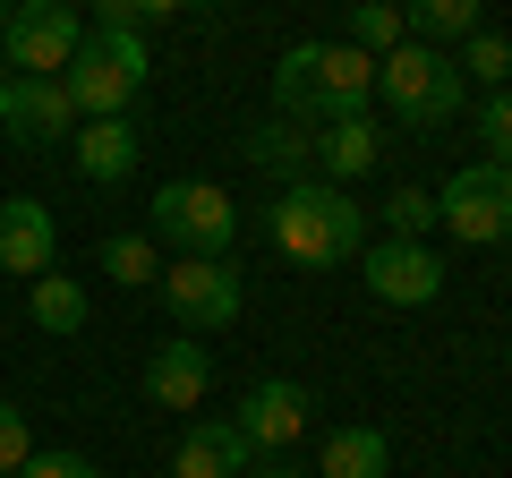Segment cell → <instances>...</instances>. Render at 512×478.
I'll return each mask as SVG.
<instances>
[{
    "label": "cell",
    "mask_w": 512,
    "mask_h": 478,
    "mask_svg": "<svg viewBox=\"0 0 512 478\" xmlns=\"http://www.w3.org/2000/svg\"><path fill=\"white\" fill-rule=\"evenodd\" d=\"M359 222H367V205L350 188H333V180H282L274 205H265V239L291 265H350L367 248Z\"/></svg>",
    "instance_id": "6da1fadb"
},
{
    "label": "cell",
    "mask_w": 512,
    "mask_h": 478,
    "mask_svg": "<svg viewBox=\"0 0 512 478\" xmlns=\"http://www.w3.org/2000/svg\"><path fill=\"white\" fill-rule=\"evenodd\" d=\"M461 60L444 52V43H402V52H384L376 60V94L393 103V120L402 129H444L461 111Z\"/></svg>",
    "instance_id": "7a4b0ae2"
},
{
    "label": "cell",
    "mask_w": 512,
    "mask_h": 478,
    "mask_svg": "<svg viewBox=\"0 0 512 478\" xmlns=\"http://www.w3.org/2000/svg\"><path fill=\"white\" fill-rule=\"evenodd\" d=\"M146 35H86L77 43V60L60 69V86H69L77 120H111V111L137 103V86H146Z\"/></svg>",
    "instance_id": "3957f363"
},
{
    "label": "cell",
    "mask_w": 512,
    "mask_h": 478,
    "mask_svg": "<svg viewBox=\"0 0 512 478\" xmlns=\"http://www.w3.org/2000/svg\"><path fill=\"white\" fill-rule=\"evenodd\" d=\"M154 239L180 248V257H231L239 205L214 180H171V188H154Z\"/></svg>",
    "instance_id": "277c9868"
},
{
    "label": "cell",
    "mask_w": 512,
    "mask_h": 478,
    "mask_svg": "<svg viewBox=\"0 0 512 478\" xmlns=\"http://www.w3.org/2000/svg\"><path fill=\"white\" fill-rule=\"evenodd\" d=\"M163 308L180 333H222L248 308V282H239L231 257H171L163 265Z\"/></svg>",
    "instance_id": "5b68a950"
},
{
    "label": "cell",
    "mask_w": 512,
    "mask_h": 478,
    "mask_svg": "<svg viewBox=\"0 0 512 478\" xmlns=\"http://www.w3.org/2000/svg\"><path fill=\"white\" fill-rule=\"evenodd\" d=\"M436 222H444L453 239H470V248H495V239L512 231V171L487 163V154L461 163L453 180L436 188Z\"/></svg>",
    "instance_id": "8992f818"
},
{
    "label": "cell",
    "mask_w": 512,
    "mask_h": 478,
    "mask_svg": "<svg viewBox=\"0 0 512 478\" xmlns=\"http://www.w3.org/2000/svg\"><path fill=\"white\" fill-rule=\"evenodd\" d=\"M77 43H86V18H77L69 0H35V9H18L9 35H0V69L9 77H60L77 60Z\"/></svg>",
    "instance_id": "52a82bcc"
},
{
    "label": "cell",
    "mask_w": 512,
    "mask_h": 478,
    "mask_svg": "<svg viewBox=\"0 0 512 478\" xmlns=\"http://www.w3.org/2000/svg\"><path fill=\"white\" fill-rule=\"evenodd\" d=\"M359 282L384 308H427V299H444V257L427 239H376V248H359Z\"/></svg>",
    "instance_id": "ba28073f"
},
{
    "label": "cell",
    "mask_w": 512,
    "mask_h": 478,
    "mask_svg": "<svg viewBox=\"0 0 512 478\" xmlns=\"http://www.w3.org/2000/svg\"><path fill=\"white\" fill-rule=\"evenodd\" d=\"M0 137H18V146H69L77 137V103L60 77H9V129Z\"/></svg>",
    "instance_id": "9c48e42d"
},
{
    "label": "cell",
    "mask_w": 512,
    "mask_h": 478,
    "mask_svg": "<svg viewBox=\"0 0 512 478\" xmlns=\"http://www.w3.org/2000/svg\"><path fill=\"white\" fill-rule=\"evenodd\" d=\"M308 385H291V376H265V385L239 402V436L256 444V453H282V444H299L308 436Z\"/></svg>",
    "instance_id": "30bf717a"
},
{
    "label": "cell",
    "mask_w": 512,
    "mask_h": 478,
    "mask_svg": "<svg viewBox=\"0 0 512 478\" xmlns=\"http://www.w3.org/2000/svg\"><path fill=\"white\" fill-rule=\"evenodd\" d=\"M367 94H376V60L359 43H325L316 86H308V120H350V111H367Z\"/></svg>",
    "instance_id": "8fae6325"
},
{
    "label": "cell",
    "mask_w": 512,
    "mask_h": 478,
    "mask_svg": "<svg viewBox=\"0 0 512 478\" xmlns=\"http://www.w3.org/2000/svg\"><path fill=\"white\" fill-rule=\"evenodd\" d=\"M256 444L239 436V419H188L180 453H171V478H248Z\"/></svg>",
    "instance_id": "7c38bea8"
},
{
    "label": "cell",
    "mask_w": 512,
    "mask_h": 478,
    "mask_svg": "<svg viewBox=\"0 0 512 478\" xmlns=\"http://www.w3.org/2000/svg\"><path fill=\"white\" fill-rule=\"evenodd\" d=\"M69 163H77V180H94V188H120L128 171H137V120H128V111H111V120H77V137H69Z\"/></svg>",
    "instance_id": "4fadbf2b"
},
{
    "label": "cell",
    "mask_w": 512,
    "mask_h": 478,
    "mask_svg": "<svg viewBox=\"0 0 512 478\" xmlns=\"http://www.w3.org/2000/svg\"><path fill=\"white\" fill-rule=\"evenodd\" d=\"M52 257H60L52 205L9 197V205H0V274H52Z\"/></svg>",
    "instance_id": "5bb4252c"
},
{
    "label": "cell",
    "mask_w": 512,
    "mask_h": 478,
    "mask_svg": "<svg viewBox=\"0 0 512 478\" xmlns=\"http://www.w3.org/2000/svg\"><path fill=\"white\" fill-rule=\"evenodd\" d=\"M205 385H214V359H205V342L188 333V342H163L146 359V402L154 410H197Z\"/></svg>",
    "instance_id": "9a60e30c"
},
{
    "label": "cell",
    "mask_w": 512,
    "mask_h": 478,
    "mask_svg": "<svg viewBox=\"0 0 512 478\" xmlns=\"http://www.w3.org/2000/svg\"><path fill=\"white\" fill-rule=\"evenodd\" d=\"M376 163H384V129L367 120V111H350V120H325V137H316V171H325L333 188L367 180Z\"/></svg>",
    "instance_id": "2e32d148"
},
{
    "label": "cell",
    "mask_w": 512,
    "mask_h": 478,
    "mask_svg": "<svg viewBox=\"0 0 512 478\" xmlns=\"http://www.w3.org/2000/svg\"><path fill=\"white\" fill-rule=\"evenodd\" d=\"M384 470H393L384 427H333L325 453H316V478H384Z\"/></svg>",
    "instance_id": "e0dca14e"
},
{
    "label": "cell",
    "mask_w": 512,
    "mask_h": 478,
    "mask_svg": "<svg viewBox=\"0 0 512 478\" xmlns=\"http://www.w3.org/2000/svg\"><path fill=\"white\" fill-rule=\"evenodd\" d=\"M248 163L256 171H291V180H299V171L316 163L308 120H282V111H274V120H256V129H248Z\"/></svg>",
    "instance_id": "ac0fdd59"
},
{
    "label": "cell",
    "mask_w": 512,
    "mask_h": 478,
    "mask_svg": "<svg viewBox=\"0 0 512 478\" xmlns=\"http://www.w3.org/2000/svg\"><path fill=\"white\" fill-rule=\"evenodd\" d=\"M26 308H35L43 333H86V282L77 274H35V299Z\"/></svg>",
    "instance_id": "d6986e66"
},
{
    "label": "cell",
    "mask_w": 512,
    "mask_h": 478,
    "mask_svg": "<svg viewBox=\"0 0 512 478\" xmlns=\"http://www.w3.org/2000/svg\"><path fill=\"white\" fill-rule=\"evenodd\" d=\"M350 43H359L367 60H384V52L410 43V18L393 9V0H350Z\"/></svg>",
    "instance_id": "ffe728a7"
},
{
    "label": "cell",
    "mask_w": 512,
    "mask_h": 478,
    "mask_svg": "<svg viewBox=\"0 0 512 478\" xmlns=\"http://www.w3.org/2000/svg\"><path fill=\"white\" fill-rule=\"evenodd\" d=\"M103 274L120 282V291H146V282L163 274V257H154V231H111V239H103Z\"/></svg>",
    "instance_id": "44dd1931"
},
{
    "label": "cell",
    "mask_w": 512,
    "mask_h": 478,
    "mask_svg": "<svg viewBox=\"0 0 512 478\" xmlns=\"http://www.w3.org/2000/svg\"><path fill=\"white\" fill-rule=\"evenodd\" d=\"M410 43H461L478 35V0H410Z\"/></svg>",
    "instance_id": "7402d4cb"
},
{
    "label": "cell",
    "mask_w": 512,
    "mask_h": 478,
    "mask_svg": "<svg viewBox=\"0 0 512 478\" xmlns=\"http://www.w3.org/2000/svg\"><path fill=\"white\" fill-rule=\"evenodd\" d=\"M316 52H325V43H291V52L274 60V111H282V120H308V86H316Z\"/></svg>",
    "instance_id": "603a6c76"
},
{
    "label": "cell",
    "mask_w": 512,
    "mask_h": 478,
    "mask_svg": "<svg viewBox=\"0 0 512 478\" xmlns=\"http://www.w3.org/2000/svg\"><path fill=\"white\" fill-rule=\"evenodd\" d=\"M461 77H478V86H512V43L504 35H487V26H478V35H461Z\"/></svg>",
    "instance_id": "cb8c5ba5"
},
{
    "label": "cell",
    "mask_w": 512,
    "mask_h": 478,
    "mask_svg": "<svg viewBox=\"0 0 512 478\" xmlns=\"http://www.w3.org/2000/svg\"><path fill=\"white\" fill-rule=\"evenodd\" d=\"M384 222H393V239H427L436 231V197L427 188H393L384 197Z\"/></svg>",
    "instance_id": "d4e9b609"
},
{
    "label": "cell",
    "mask_w": 512,
    "mask_h": 478,
    "mask_svg": "<svg viewBox=\"0 0 512 478\" xmlns=\"http://www.w3.org/2000/svg\"><path fill=\"white\" fill-rule=\"evenodd\" d=\"M478 137H487V163L512 171V86H495L487 103H478Z\"/></svg>",
    "instance_id": "484cf974"
},
{
    "label": "cell",
    "mask_w": 512,
    "mask_h": 478,
    "mask_svg": "<svg viewBox=\"0 0 512 478\" xmlns=\"http://www.w3.org/2000/svg\"><path fill=\"white\" fill-rule=\"evenodd\" d=\"M35 461V436H26V410L0 402V470H26Z\"/></svg>",
    "instance_id": "4316f807"
},
{
    "label": "cell",
    "mask_w": 512,
    "mask_h": 478,
    "mask_svg": "<svg viewBox=\"0 0 512 478\" xmlns=\"http://www.w3.org/2000/svg\"><path fill=\"white\" fill-rule=\"evenodd\" d=\"M18 478H103V470H94L86 453H35V461H26Z\"/></svg>",
    "instance_id": "83f0119b"
},
{
    "label": "cell",
    "mask_w": 512,
    "mask_h": 478,
    "mask_svg": "<svg viewBox=\"0 0 512 478\" xmlns=\"http://www.w3.org/2000/svg\"><path fill=\"white\" fill-rule=\"evenodd\" d=\"M137 0H94V35H137Z\"/></svg>",
    "instance_id": "f1b7e54d"
},
{
    "label": "cell",
    "mask_w": 512,
    "mask_h": 478,
    "mask_svg": "<svg viewBox=\"0 0 512 478\" xmlns=\"http://www.w3.org/2000/svg\"><path fill=\"white\" fill-rule=\"evenodd\" d=\"M248 478H316V470H291V461H256Z\"/></svg>",
    "instance_id": "f546056e"
},
{
    "label": "cell",
    "mask_w": 512,
    "mask_h": 478,
    "mask_svg": "<svg viewBox=\"0 0 512 478\" xmlns=\"http://www.w3.org/2000/svg\"><path fill=\"white\" fill-rule=\"evenodd\" d=\"M188 0H137V18H180Z\"/></svg>",
    "instance_id": "4dcf8cb0"
},
{
    "label": "cell",
    "mask_w": 512,
    "mask_h": 478,
    "mask_svg": "<svg viewBox=\"0 0 512 478\" xmlns=\"http://www.w3.org/2000/svg\"><path fill=\"white\" fill-rule=\"evenodd\" d=\"M0 129H9V69H0Z\"/></svg>",
    "instance_id": "1f68e13d"
},
{
    "label": "cell",
    "mask_w": 512,
    "mask_h": 478,
    "mask_svg": "<svg viewBox=\"0 0 512 478\" xmlns=\"http://www.w3.org/2000/svg\"><path fill=\"white\" fill-rule=\"evenodd\" d=\"M18 9H35V0H9V18H18Z\"/></svg>",
    "instance_id": "d6a6232c"
},
{
    "label": "cell",
    "mask_w": 512,
    "mask_h": 478,
    "mask_svg": "<svg viewBox=\"0 0 512 478\" xmlns=\"http://www.w3.org/2000/svg\"><path fill=\"white\" fill-rule=\"evenodd\" d=\"M0 35H9V0H0Z\"/></svg>",
    "instance_id": "836d02e7"
},
{
    "label": "cell",
    "mask_w": 512,
    "mask_h": 478,
    "mask_svg": "<svg viewBox=\"0 0 512 478\" xmlns=\"http://www.w3.org/2000/svg\"><path fill=\"white\" fill-rule=\"evenodd\" d=\"M504 257H512V231H504Z\"/></svg>",
    "instance_id": "e575fe53"
},
{
    "label": "cell",
    "mask_w": 512,
    "mask_h": 478,
    "mask_svg": "<svg viewBox=\"0 0 512 478\" xmlns=\"http://www.w3.org/2000/svg\"><path fill=\"white\" fill-rule=\"evenodd\" d=\"M0 478H18V470H0Z\"/></svg>",
    "instance_id": "d590c367"
}]
</instances>
